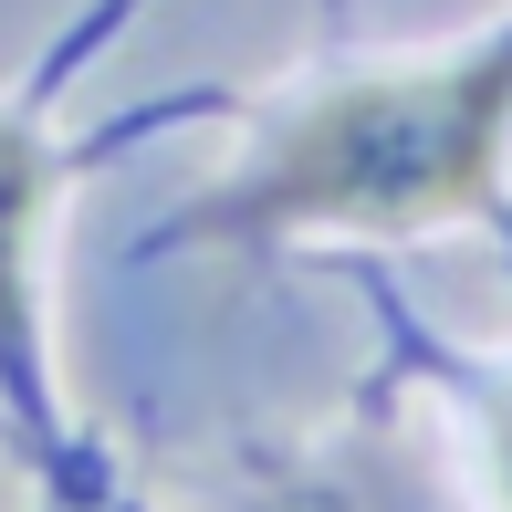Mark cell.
Wrapping results in <instances>:
<instances>
[{"mask_svg": "<svg viewBox=\"0 0 512 512\" xmlns=\"http://www.w3.org/2000/svg\"><path fill=\"white\" fill-rule=\"evenodd\" d=\"M512 136V42L460 63L324 84L272 126V147L199 209L209 230H429L492 189Z\"/></svg>", "mask_w": 512, "mask_h": 512, "instance_id": "obj_1", "label": "cell"}, {"mask_svg": "<svg viewBox=\"0 0 512 512\" xmlns=\"http://www.w3.org/2000/svg\"><path fill=\"white\" fill-rule=\"evenodd\" d=\"M63 199V157L32 115L0 105V398L32 429H53V377H42V220Z\"/></svg>", "mask_w": 512, "mask_h": 512, "instance_id": "obj_2", "label": "cell"}, {"mask_svg": "<svg viewBox=\"0 0 512 512\" xmlns=\"http://www.w3.org/2000/svg\"><path fill=\"white\" fill-rule=\"evenodd\" d=\"M492 481H502V502H512V398H502V418H492Z\"/></svg>", "mask_w": 512, "mask_h": 512, "instance_id": "obj_3", "label": "cell"}]
</instances>
